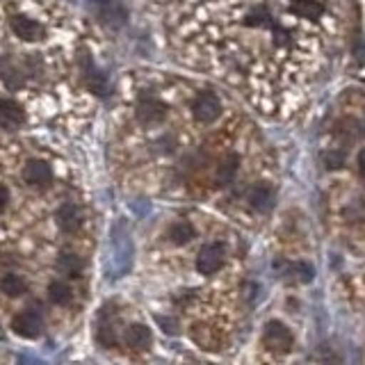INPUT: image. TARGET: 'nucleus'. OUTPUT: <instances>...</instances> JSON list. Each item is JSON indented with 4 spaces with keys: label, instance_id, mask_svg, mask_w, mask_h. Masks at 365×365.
Returning a JSON list of instances; mask_svg holds the SVG:
<instances>
[{
    "label": "nucleus",
    "instance_id": "dca6fc26",
    "mask_svg": "<svg viewBox=\"0 0 365 365\" xmlns=\"http://www.w3.org/2000/svg\"><path fill=\"white\" fill-rule=\"evenodd\" d=\"M7 201H9V190L0 182V212L7 208Z\"/></svg>",
    "mask_w": 365,
    "mask_h": 365
},
{
    "label": "nucleus",
    "instance_id": "39448f33",
    "mask_svg": "<svg viewBox=\"0 0 365 365\" xmlns=\"http://www.w3.org/2000/svg\"><path fill=\"white\" fill-rule=\"evenodd\" d=\"M23 180L30 187H46L48 182H53V167L48 163H43V160H30L23 167Z\"/></svg>",
    "mask_w": 365,
    "mask_h": 365
},
{
    "label": "nucleus",
    "instance_id": "ddd939ff",
    "mask_svg": "<svg viewBox=\"0 0 365 365\" xmlns=\"http://www.w3.org/2000/svg\"><path fill=\"white\" fill-rule=\"evenodd\" d=\"M26 281H23V277H19V274L14 272H7L3 279H0V290H3L7 297H19L26 292Z\"/></svg>",
    "mask_w": 365,
    "mask_h": 365
},
{
    "label": "nucleus",
    "instance_id": "0eeeda50",
    "mask_svg": "<svg viewBox=\"0 0 365 365\" xmlns=\"http://www.w3.org/2000/svg\"><path fill=\"white\" fill-rule=\"evenodd\" d=\"M11 329L23 338H37L41 331V317L34 311H23L11 319Z\"/></svg>",
    "mask_w": 365,
    "mask_h": 365
},
{
    "label": "nucleus",
    "instance_id": "20e7f679",
    "mask_svg": "<svg viewBox=\"0 0 365 365\" xmlns=\"http://www.w3.org/2000/svg\"><path fill=\"white\" fill-rule=\"evenodd\" d=\"M262 345L265 349L274 351V354H285L292 349V334L290 329L281 324V322H269L265 324V331H262Z\"/></svg>",
    "mask_w": 365,
    "mask_h": 365
},
{
    "label": "nucleus",
    "instance_id": "1a4fd4ad",
    "mask_svg": "<svg viewBox=\"0 0 365 365\" xmlns=\"http://www.w3.org/2000/svg\"><path fill=\"white\" fill-rule=\"evenodd\" d=\"M80 210L76 203H64L60 205V210H57V224H60V231L62 233H76L78 226H80Z\"/></svg>",
    "mask_w": 365,
    "mask_h": 365
},
{
    "label": "nucleus",
    "instance_id": "f03ea898",
    "mask_svg": "<svg viewBox=\"0 0 365 365\" xmlns=\"http://www.w3.org/2000/svg\"><path fill=\"white\" fill-rule=\"evenodd\" d=\"M228 260H231V247L222 240H215V242H208L199 249L194 267L201 277H215L228 265Z\"/></svg>",
    "mask_w": 365,
    "mask_h": 365
},
{
    "label": "nucleus",
    "instance_id": "f3484780",
    "mask_svg": "<svg viewBox=\"0 0 365 365\" xmlns=\"http://www.w3.org/2000/svg\"><path fill=\"white\" fill-rule=\"evenodd\" d=\"M356 163H359V171L365 176V148H361V151H359V160H356Z\"/></svg>",
    "mask_w": 365,
    "mask_h": 365
},
{
    "label": "nucleus",
    "instance_id": "423d86ee",
    "mask_svg": "<svg viewBox=\"0 0 365 365\" xmlns=\"http://www.w3.org/2000/svg\"><path fill=\"white\" fill-rule=\"evenodd\" d=\"M9 26H11V32H14L16 37L23 39V41H39L43 37L41 23H37V21L30 19V16L19 14V16H14V19L9 21Z\"/></svg>",
    "mask_w": 365,
    "mask_h": 365
},
{
    "label": "nucleus",
    "instance_id": "2eb2a0df",
    "mask_svg": "<svg viewBox=\"0 0 365 365\" xmlns=\"http://www.w3.org/2000/svg\"><path fill=\"white\" fill-rule=\"evenodd\" d=\"M98 342H101V345H106V347H112L114 342H117V338H114V334H112V329H110V327H103V329H101Z\"/></svg>",
    "mask_w": 365,
    "mask_h": 365
},
{
    "label": "nucleus",
    "instance_id": "f257e3e1",
    "mask_svg": "<svg viewBox=\"0 0 365 365\" xmlns=\"http://www.w3.org/2000/svg\"><path fill=\"white\" fill-rule=\"evenodd\" d=\"M171 11L192 62L272 117L306 106L345 30V0H174Z\"/></svg>",
    "mask_w": 365,
    "mask_h": 365
},
{
    "label": "nucleus",
    "instance_id": "f8f14e48",
    "mask_svg": "<svg viewBox=\"0 0 365 365\" xmlns=\"http://www.w3.org/2000/svg\"><path fill=\"white\" fill-rule=\"evenodd\" d=\"M85 267V260L78 254H62L60 260H57V269H60L64 277H78Z\"/></svg>",
    "mask_w": 365,
    "mask_h": 365
},
{
    "label": "nucleus",
    "instance_id": "4468645a",
    "mask_svg": "<svg viewBox=\"0 0 365 365\" xmlns=\"http://www.w3.org/2000/svg\"><path fill=\"white\" fill-rule=\"evenodd\" d=\"M48 299H51L55 306H66V304H71L73 292H71V288H68L66 283L55 281V283L48 285Z\"/></svg>",
    "mask_w": 365,
    "mask_h": 365
},
{
    "label": "nucleus",
    "instance_id": "9b49d317",
    "mask_svg": "<svg viewBox=\"0 0 365 365\" xmlns=\"http://www.w3.org/2000/svg\"><path fill=\"white\" fill-rule=\"evenodd\" d=\"M197 235V228H194V224L192 222H176V224H171L169 226V240L174 242L176 247H180V245H187L190 240Z\"/></svg>",
    "mask_w": 365,
    "mask_h": 365
},
{
    "label": "nucleus",
    "instance_id": "6e6552de",
    "mask_svg": "<svg viewBox=\"0 0 365 365\" xmlns=\"http://www.w3.org/2000/svg\"><path fill=\"white\" fill-rule=\"evenodd\" d=\"M23 119H26V114H23V108L16 101L0 98V125H3V128H9V130L21 128Z\"/></svg>",
    "mask_w": 365,
    "mask_h": 365
},
{
    "label": "nucleus",
    "instance_id": "9d476101",
    "mask_svg": "<svg viewBox=\"0 0 365 365\" xmlns=\"http://www.w3.org/2000/svg\"><path fill=\"white\" fill-rule=\"evenodd\" d=\"M125 345L137 349V351H144L153 345V336H151V329H146L144 324H133L128 331H125Z\"/></svg>",
    "mask_w": 365,
    "mask_h": 365
},
{
    "label": "nucleus",
    "instance_id": "7ed1b4c3",
    "mask_svg": "<svg viewBox=\"0 0 365 365\" xmlns=\"http://www.w3.org/2000/svg\"><path fill=\"white\" fill-rule=\"evenodd\" d=\"M192 112H194V117H197L201 123L212 125L215 121L222 119L224 103H222L220 96L215 94V91L203 89V91H197V94L192 96Z\"/></svg>",
    "mask_w": 365,
    "mask_h": 365
}]
</instances>
